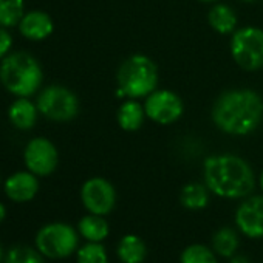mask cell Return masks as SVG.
Wrapping results in <instances>:
<instances>
[{"mask_svg":"<svg viewBox=\"0 0 263 263\" xmlns=\"http://www.w3.org/2000/svg\"><path fill=\"white\" fill-rule=\"evenodd\" d=\"M37 105L28 98H17L8 108V119L19 130H31L37 121Z\"/></svg>","mask_w":263,"mask_h":263,"instance_id":"5bb4252c","label":"cell"},{"mask_svg":"<svg viewBox=\"0 0 263 263\" xmlns=\"http://www.w3.org/2000/svg\"><path fill=\"white\" fill-rule=\"evenodd\" d=\"M5 263H45V261L39 249H34L27 245H17L8 251Z\"/></svg>","mask_w":263,"mask_h":263,"instance_id":"603a6c76","label":"cell"},{"mask_svg":"<svg viewBox=\"0 0 263 263\" xmlns=\"http://www.w3.org/2000/svg\"><path fill=\"white\" fill-rule=\"evenodd\" d=\"M231 56L234 62L246 70L263 68V30L257 27L237 28L231 37Z\"/></svg>","mask_w":263,"mask_h":263,"instance_id":"5b68a950","label":"cell"},{"mask_svg":"<svg viewBox=\"0 0 263 263\" xmlns=\"http://www.w3.org/2000/svg\"><path fill=\"white\" fill-rule=\"evenodd\" d=\"M211 118L223 134L235 137L249 135L263 121V99L249 88L223 91L212 105Z\"/></svg>","mask_w":263,"mask_h":263,"instance_id":"6da1fadb","label":"cell"},{"mask_svg":"<svg viewBox=\"0 0 263 263\" xmlns=\"http://www.w3.org/2000/svg\"><path fill=\"white\" fill-rule=\"evenodd\" d=\"M237 228L249 238L263 237V195L246 198L235 212Z\"/></svg>","mask_w":263,"mask_h":263,"instance_id":"8fae6325","label":"cell"},{"mask_svg":"<svg viewBox=\"0 0 263 263\" xmlns=\"http://www.w3.org/2000/svg\"><path fill=\"white\" fill-rule=\"evenodd\" d=\"M198 2H203V4H212V2H217V0H198Z\"/></svg>","mask_w":263,"mask_h":263,"instance_id":"83f0119b","label":"cell"},{"mask_svg":"<svg viewBox=\"0 0 263 263\" xmlns=\"http://www.w3.org/2000/svg\"><path fill=\"white\" fill-rule=\"evenodd\" d=\"M81 200L90 214L107 215L113 211L116 203V191L110 181L101 177L87 180L81 187Z\"/></svg>","mask_w":263,"mask_h":263,"instance_id":"30bf717a","label":"cell"},{"mask_svg":"<svg viewBox=\"0 0 263 263\" xmlns=\"http://www.w3.org/2000/svg\"><path fill=\"white\" fill-rule=\"evenodd\" d=\"M208 22L209 27L218 34H229L237 30L238 19L231 7L224 4H215L208 13Z\"/></svg>","mask_w":263,"mask_h":263,"instance_id":"2e32d148","label":"cell"},{"mask_svg":"<svg viewBox=\"0 0 263 263\" xmlns=\"http://www.w3.org/2000/svg\"><path fill=\"white\" fill-rule=\"evenodd\" d=\"M231 263H251L245 255H232L231 257Z\"/></svg>","mask_w":263,"mask_h":263,"instance_id":"484cf974","label":"cell"},{"mask_svg":"<svg viewBox=\"0 0 263 263\" xmlns=\"http://www.w3.org/2000/svg\"><path fill=\"white\" fill-rule=\"evenodd\" d=\"M25 14L24 0H0V27H17Z\"/></svg>","mask_w":263,"mask_h":263,"instance_id":"44dd1931","label":"cell"},{"mask_svg":"<svg viewBox=\"0 0 263 263\" xmlns=\"http://www.w3.org/2000/svg\"><path fill=\"white\" fill-rule=\"evenodd\" d=\"M44 81V71L39 61L25 53H10L0 64V82L7 91L17 98H30L34 95Z\"/></svg>","mask_w":263,"mask_h":263,"instance_id":"3957f363","label":"cell"},{"mask_svg":"<svg viewBox=\"0 0 263 263\" xmlns=\"http://www.w3.org/2000/svg\"><path fill=\"white\" fill-rule=\"evenodd\" d=\"M24 161L27 169L34 175L48 177L58 169L59 154L56 146L50 140L37 137L27 144L24 151Z\"/></svg>","mask_w":263,"mask_h":263,"instance_id":"9c48e42d","label":"cell"},{"mask_svg":"<svg viewBox=\"0 0 263 263\" xmlns=\"http://www.w3.org/2000/svg\"><path fill=\"white\" fill-rule=\"evenodd\" d=\"M209 189L201 183H189L181 189L180 201L186 209L200 211L204 209L209 203Z\"/></svg>","mask_w":263,"mask_h":263,"instance_id":"d6986e66","label":"cell"},{"mask_svg":"<svg viewBox=\"0 0 263 263\" xmlns=\"http://www.w3.org/2000/svg\"><path fill=\"white\" fill-rule=\"evenodd\" d=\"M238 243L240 241H238V235H237L235 229H232L229 226L220 228L212 235L214 252L221 257H226V258H231L232 255H235V252L238 249Z\"/></svg>","mask_w":263,"mask_h":263,"instance_id":"ffe728a7","label":"cell"},{"mask_svg":"<svg viewBox=\"0 0 263 263\" xmlns=\"http://www.w3.org/2000/svg\"><path fill=\"white\" fill-rule=\"evenodd\" d=\"M203 174L208 189L221 198H245L255 186L251 166L237 155L208 157L203 164Z\"/></svg>","mask_w":263,"mask_h":263,"instance_id":"7a4b0ae2","label":"cell"},{"mask_svg":"<svg viewBox=\"0 0 263 263\" xmlns=\"http://www.w3.org/2000/svg\"><path fill=\"white\" fill-rule=\"evenodd\" d=\"M78 243V232L67 223L45 224L36 235V248L48 258L70 257L76 251Z\"/></svg>","mask_w":263,"mask_h":263,"instance_id":"52a82bcc","label":"cell"},{"mask_svg":"<svg viewBox=\"0 0 263 263\" xmlns=\"http://www.w3.org/2000/svg\"><path fill=\"white\" fill-rule=\"evenodd\" d=\"M241 2H248V4H252V2H257V0H241Z\"/></svg>","mask_w":263,"mask_h":263,"instance_id":"4dcf8cb0","label":"cell"},{"mask_svg":"<svg viewBox=\"0 0 263 263\" xmlns=\"http://www.w3.org/2000/svg\"><path fill=\"white\" fill-rule=\"evenodd\" d=\"M41 115L56 122H67L78 116L79 99L78 96L64 85L45 87L36 101Z\"/></svg>","mask_w":263,"mask_h":263,"instance_id":"8992f818","label":"cell"},{"mask_svg":"<svg viewBox=\"0 0 263 263\" xmlns=\"http://www.w3.org/2000/svg\"><path fill=\"white\" fill-rule=\"evenodd\" d=\"M11 47H13V37L8 28L0 27V59H4L5 56L10 54Z\"/></svg>","mask_w":263,"mask_h":263,"instance_id":"d4e9b609","label":"cell"},{"mask_svg":"<svg viewBox=\"0 0 263 263\" xmlns=\"http://www.w3.org/2000/svg\"><path fill=\"white\" fill-rule=\"evenodd\" d=\"M260 187H261V191H263V172H261V175H260Z\"/></svg>","mask_w":263,"mask_h":263,"instance_id":"f1b7e54d","label":"cell"},{"mask_svg":"<svg viewBox=\"0 0 263 263\" xmlns=\"http://www.w3.org/2000/svg\"><path fill=\"white\" fill-rule=\"evenodd\" d=\"M76 263H108L107 251L101 241H88L78 249Z\"/></svg>","mask_w":263,"mask_h":263,"instance_id":"7402d4cb","label":"cell"},{"mask_svg":"<svg viewBox=\"0 0 263 263\" xmlns=\"http://www.w3.org/2000/svg\"><path fill=\"white\" fill-rule=\"evenodd\" d=\"M181 263H217L214 251L204 245H191L181 252Z\"/></svg>","mask_w":263,"mask_h":263,"instance_id":"cb8c5ba5","label":"cell"},{"mask_svg":"<svg viewBox=\"0 0 263 263\" xmlns=\"http://www.w3.org/2000/svg\"><path fill=\"white\" fill-rule=\"evenodd\" d=\"M116 254L122 263H143L147 254L146 243L138 235H124L116 248Z\"/></svg>","mask_w":263,"mask_h":263,"instance_id":"e0dca14e","label":"cell"},{"mask_svg":"<svg viewBox=\"0 0 263 263\" xmlns=\"http://www.w3.org/2000/svg\"><path fill=\"white\" fill-rule=\"evenodd\" d=\"M39 191L37 175L33 172H16L5 181V194L11 201L27 203L31 201Z\"/></svg>","mask_w":263,"mask_h":263,"instance_id":"4fadbf2b","label":"cell"},{"mask_svg":"<svg viewBox=\"0 0 263 263\" xmlns=\"http://www.w3.org/2000/svg\"><path fill=\"white\" fill-rule=\"evenodd\" d=\"M118 96L140 99L158 88V67L146 54H132L118 68Z\"/></svg>","mask_w":263,"mask_h":263,"instance_id":"277c9868","label":"cell"},{"mask_svg":"<svg viewBox=\"0 0 263 263\" xmlns=\"http://www.w3.org/2000/svg\"><path fill=\"white\" fill-rule=\"evenodd\" d=\"M17 28H19V33L25 39L39 42V41H45L47 37L51 36V33L54 30V24L48 13L34 10V11H28L24 14Z\"/></svg>","mask_w":263,"mask_h":263,"instance_id":"7c38bea8","label":"cell"},{"mask_svg":"<svg viewBox=\"0 0 263 263\" xmlns=\"http://www.w3.org/2000/svg\"><path fill=\"white\" fill-rule=\"evenodd\" d=\"M5 217H7V208L2 203H0V223L5 220Z\"/></svg>","mask_w":263,"mask_h":263,"instance_id":"4316f807","label":"cell"},{"mask_svg":"<svg viewBox=\"0 0 263 263\" xmlns=\"http://www.w3.org/2000/svg\"><path fill=\"white\" fill-rule=\"evenodd\" d=\"M78 231L87 241H102L108 235V223L102 215L88 214L79 220Z\"/></svg>","mask_w":263,"mask_h":263,"instance_id":"ac0fdd59","label":"cell"},{"mask_svg":"<svg viewBox=\"0 0 263 263\" xmlns=\"http://www.w3.org/2000/svg\"><path fill=\"white\" fill-rule=\"evenodd\" d=\"M2 257H4V251H2V246H0V261H2Z\"/></svg>","mask_w":263,"mask_h":263,"instance_id":"f546056e","label":"cell"},{"mask_svg":"<svg viewBox=\"0 0 263 263\" xmlns=\"http://www.w3.org/2000/svg\"><path fill=\"white\" fill-rule=\"evenodd\" d=\"M144 111L151 121L160 125H169L183 116L184 104L175 91L167 88H157L146 98Z\"/></svg>","mask_w":263,"mask_h":263,"instance_id":"ba28073f","label":"cell"},{"mask_svg":"<svg viewBox=\"0 0 263 263\" xmlns=\"http://www.w3.org/2000/svg\"><path fill=\"white\" fill-rule=\"evenodd\" d=\"M144 118H146L144 105H141L138 99L127 98V101H124L116 111L118 125L125 132H137L138 128H141Z\"/></svg>","mask_w":263,"mask_h":263,"instance_id":"9a60e30c","label":"cell"}]
</instances>
